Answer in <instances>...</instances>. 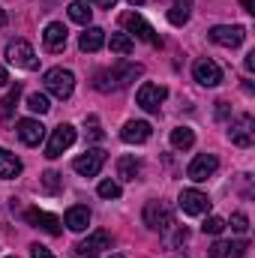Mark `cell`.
Returning a JSON list of instances; mask_svg holds the SVG:
<instances>
[{
  "mask_svg": "<svg viewBox=\"0 0 255 258\" xmlns=\"http://www.w3.org/2000/svg\"><path fill=\"white\" fill-rule=\"evenodd\" d=\"M96 192L102 195V198H120V183H114V180H102Z\"/></svg>",
  "mask_w": 255,
  "mask_h": 258,
  "instance_id": "obj_33",
  "label": "cell"
},
{
  "mask_svg": "<svg viewBox=\"0 0 255 258\" xmlns=\"http://www.w3.org/2000/svg\"><path fill=\"white\" fill-rule=\"evenodd\" d=\"M63 222H66V228H69V231H84V228L90 225V210H87L84 204H75V207H69V210H66Z\"/></svg>",
  "mask_w": 255,
  "mask_h": 258,
  "instance_id": "obj_21",
  "label": "cell"
},
{
  "mask_svg": "<svg viewBox=\"0 0 255 258\" xmlns=\"http://www.w3.org/2000/svg\"><path fill=\"white\" fill-rule=\"evenodd\" d=\"M231 228H234L237 234H246V231H249V219H246V213H231Z\"/></svg>",
  "mask_w": 255,
  "mask_h": 258,
  "instance_id": "obj_34",
  "label": "cell"
},
{
  "mask_svg": "<svg viewBox=\"0 0 255 258\" xmlns=\"http://www.w3.org/2000/svg\"><path fill=\"white\" fill-rule=\"evenodd\" d=\"M243 9L246 12H255V0H243Z\"/></svg>",
  "mask_w": 255,
  "mask_h": 258,
  "instance_id": "obj_40",
  "label": "cell"
},
{
  "mask_svg": "<svg viewBox=\"0 0 255 258\" xmlns=\"http://www.w3.org/2000/svg\"><path fill=\"white\" fill-rule=\"evenodd\" d=\"M87 3H93V6H99V9H111L117 0H87Z\"/></svg>",
  "mask_w": 255,
  "mask_h": 258,
  "instance_id": "obj_38",
  "label": "cell"
},
{
  "mask_svg": "<svg viewBox=\"0 0 255 258\" xmlns=\"http://www.w3.org/2000/svg\"><path fill=\"white\" fill-rule=\"evenodd\" d=\"M60 189H63V177H60L57 171H45V174H42V192L57 195Z\"/></svg>",
  "mask_w": 255,
  "mask_h": 258,
  "instance_id": "obj_28",
  "label": "cell"
},
{
  "mask_svg": "<svg viewBox=\"0 0 255 258\" xmlns=\"http://www.w3.org/2000/svg\"><path fill=\"white\" fill-rule=\"evenodd\" d=\"M144 75V66L141 63H129V60H117L111 69H99L96 72V90L99 93H111V90H123L129 87L135 78Z\"/></svg>",
  "mask_w": 255,
  "mask_h": 258,
  "instance_id": "obj_1",
  "label": "cell"
},
{
  "mask_svg": "<svg viewBox=\"0 0 255 258\" xmlns=\"http://www.w3.org/2000/svg\"><path fill=\"white\" fill-rule=\"evenodd\" d=\"M216 168H219V159H216L213 153H198V156H195V159L189 162L186 174H189V180L201 183V180L213 177V174H216Z\"/></svg>",
  "mask_w": 255,
  "mask_h": 258,
  "instance_id": "obj_13",
  "label": "cell"
},
{
  "mask_svg": "<svg viewBox=\"0 0 255 258\" xmlns=\"http://www.w3.org/2000/svg\"><path fill=\"white\" fill-rule=\"evenodd\" d=\"M111 258H126V255H117V252H114V255H111Z\"/></svg>",
  "mask_w": 255,
  "mask_h": 258,
  "instance_id": "obj_44",
  "label": "cell"
},
{
  "mask_svg": "<svg viewBox=\"0 0 255 258\" xmlns=\"http://www.w3.org/2000/svg\"><path fill=\"white\" fill-rule=\"evenodd\" d=\"M189 9H192V0H174V6L168 9V21L174 27H183L189 21Z\"/></svg>",
  "mask_w": 255,
  "mask_h": 258,
  "instance_id": "obj_25",
  "label": "cell"
},
{
  "mask_svg": "<svg viewBox=\"0 0 255 258\" xmlns=\"http://www.w3.org/2000/svg\"><path fill=\"white\" fill-rule=\"evenodd\" d=\"M228 138H231V144H237V147H252V141H255L252 114H237V117H231V120H228Z\"/></svg>",
  "mask_w": 255,
  "mask_h": 258,
  "instance_id": "obj_5",
  "label": "cell"
},
{
  "mask_svg": "<svg viewBox=\"0 0 255 258\" xmlns=\"http://www.w3.org/2000/svg\"><path fill=\"white\" fill-rule=\"evenodd\" d=\"M27 108L36 111V114H45L51 105H48V96H45V93H30V96H27Z\"/></svg>",
  "mask_w": 255,
  "mask_h": 258,
  "instance_id": "obj_30",
  "label": "cell"
},
{
  "mask_svg": "<svg viewBox=\"0 0 255 258\" xmlns=\"http://www.w3.org/2000/svg\"><path fill=\"white\" fill-rule=\"evenodd\" d=\"M165 96H168V90H165L162 84L144 81V84L138 87V93H135V102H138V105H141L144 111H150V114H159V108H162Z\"/></svg>",
  "mask_w": 255,
  "mask_h": 258,
  "instance_id": "obj_7",
  "label": "cell"
},
{
  "mask_svg": "<svg viewBox=\"0 0 255 258\" xmlns=\"http://www.w3.org/2000/svg\"><path fill=\"white\" fill-rule=\"evenodd\" d=\"M105 45V30L102 27H84V33L78 36V48L84 51V54H93V51H99Z\"/></svg>",
  "mask_w": 255,
  "mask_h": 258,
  "instance_id": "obj_20",
  "label": "cell"
},
{
  "mask_svg": "<svg viewBox=\"0 0 255 258\" xmlns=\"http://www.w3.org/2000/svg\"><path fill=\"white\" fill-rule=\"evenodd\" d=\"M177 204H180V210L186 216H204L210 210V198L201 192V189H183L180 198H177Z\"/></svg>",
  "mask_w": 255,
  "mask_h": 258,
  "instance_id": "obj_12",
  "label": "cell"
},
{
  "mask_svg": "<svg viewBox=\"0 0 255 258\" xmlns=\"http://www.w3.org/2000/svg\"><path fill=\"white\" fill-rule=\"evenodd\" d=\"M18 96H21V84L9 87V93H6V99H3V120H12V108H15Z\"/></svg>",
  "mask_w": 255,
  "mask_h": 258,
  "instance_id": "obj_29",
  "label": "cell"
},
{
  "mask_svg": "<svg viewBox=\"0 0 255 258\" xmlns=\"http://www.w3.org/2000/svg\"><path fill=\"white\" fill-rule=\"evenodd\" d=\"M138 174H141V162L135 156H120L117 159V177L120 180H138Z\"/></svg>",
  "mask_w": 255,
  "mask_h": 258,
  "instance_id": "obj_24",
  "label": "cell"
},
{
  "mask_svg": "<svg viewBox=\"0 0 255 258\" xmlns=\"http://www.w3.org/2000/svg\"><path fill=\"white\" fill-rule=\"evenodd\" d=\"M102 249H111V234L99 228V231H93L87 240H81V243L75 246V255L78 258H99Z\"/></svg>",
  "mask_w": 255,
  "mask_h": 258,
  "instance_id": "obj_11",
  "label": "cell"
},
{
  "mask_svg": "<svg viewBox=\"0 0 255 258\" xmlns=\"http://www.w3.org/2000/svg\"><path fill=\"white\" fill-rule=\"evenodd\" d=\"M66 9H69V18H72L75 24H81V27H90V18H93V9H90V3H84V0H72Z\"/></svg>",
  "mask_w": 255,
  "mask_h": 258,
  "instance_id": "obj_23",
  "label": "cell"
},
{
  "mask_svg": "<svg viewBox=\"0 0 255 258\" xmlns=\"http://www.w3.org/2000/svg\"><path fill=\"white\" fill-rule=\"evenodd\" d=\"M129 3H132V6H141V3H144V0H129Z\"/></svg>",
  "mask_w": 255,
  "mask_h": 258,
  "instance_id": "obj_43",
  "label": "cell"
},
{
  "mask_svg": "<svg viewBox=\"0 0 255 258\" xmlns=\"http://www.w3.org/2000/svg\"><path fill=\"white\" fill-rule=\"evenodd\" d=\"M6 81H9V75H6V69H3V66H0V87H3V84H6Z\"/></svg>",
  "mask_w": 255,
  "mask_h": 258,
  "instance_id": "obj_41",
  "label": "cell"
},
{
  "mask_svg": "<svg viewBox=\"0 0 255 258\" xmlns=\"http://www.w3.org/2000/svg\"><path fill=\"white\" fill-rule=\"evenodd\" d=\"M222 228H225V219L222 216H207L204 225H201L204 234H222Z\"/></svg>",
  "mask_w": 255,
  "mask_h": 258,
  "instance_id": "obj_32",
  "label": "cell"
},
{
  "mask_svg": "<svg viewBox=\"0 0 255 258\" xmlns=\"http://www.w3.org/2000/svg\"><path fill=\"white\" fill-rule=\"evenodd\" d=\"M186 240H189V231H186V225H183V228L174 231V237H168V246H180V243H186Z\"/></svg>",
  "mask_w": 255,
  "mask_h": 258,
  "instance_id": "obj_35",
  "label": "cell"
},
{
  "mask_svg": "<svg viewBox=\"0 0 255 258\" xmlns=\"http://www.w3.org/2000/svg\"><path fill=\"white\" fill-rule=\"evenodd\" d=\"M84 126H87V138H90V141H102V138H105V132L99 129V117H96V114H90V117L84 120Z\"/></svg>",
  "mask_w": 255,
  "mask_h": 258,
  "instance_id": "obj_31",
  "label": "cell"
},
{
  "mask_svg": "<svg viewBox=\"0 0 255 258\" xmlns=\"http://www.w3.org/2000/svg\"><path fill=\"white\" fill-rule=\"evenodd\" d=\"M243 66H246L249 72L255 69V51H249V54H246V60H243Z\"/></svg>",
  "mask_w": 255,
  "mask_h": 258,
  "instance_id": "obj_39",
  "label": "cell"
},
{
  "mask_svg": "<svg viewBox=\"0 0 255 258\" xmlns=\"http://www.w3.org/2000/svg\"><path fill=\"white\" fill-rule=\"evenodd\" d=\"M72 144H75V126L60 123L57 129H51V138L45 144V156L48 159H57V156H63V150H69Z\"/></svg>",
  "mask_w": 255,
  "mask_h": 258,
  "instance_id": "obj_9",
  "label": "cell"
},
{
  "mask_svg": "<svg viewBox=\"0 0 255 258\" xmlns=\"http://www.w3.org/2000/svg\"><path fill=\"white\" fill-rule=\"evenodd\" d=\"M150 123L147 120H126V126L120 129V138L126 141V144H144L147 138H150Z\"/></svg>",
  "mask_w": 255,
  "mask_h": 258,
  "instance_id": "obj_19",
  "label": "cell"
},
{
  "mask_svg": "<svg viewBox=\"0 0 255 258\" xmlns=\"http://www.w3.org/2000/svg\"><path fill=\"white\" fill-rule=\"evenodd\" d=\"M207 36H210V42H216L222 48H237L246 39V27L243 24H216V27H210Z\"/></svg>",
  "mask_w": 255,
  "mask_h": 258,
  "instance_id": "obj_6",
  "label": "cell"
},
{
  "mask_svg": "<svg viewBox=\"0 0 255 258\" xmlns=\"http://www.w3.org/2000/svg\"><path fill=\"white\" fill-rule=\"evenodd\" d=\"M192 75H195V81L201 84V87H216L219 81H222V69L216 60H210V57H201V60H195L192 66Z\"/></svg>",
  "mask_w": 255,
  "mask_h": 258,
  "instance_id": "obj_14",
  "label": "cell"
},
{
  "mask_svg": "<svg viewBox=\"0 0 255 258\" xmlns=\"http://www.w3.org/2000/svg\"><path fill=\"white\" fill-rule=\"evenodd\" d=\"M102 165H105V150H99V147L81 153V156L72 162V168H75L81 177H96V174L102 171Z\"/></svg>",
  "mask_w": 255,
  "mask_h": 258,
  "instance_id": "obj_10",
  "label": "cell"
},
{
  "mask_svg": "<svg viewBox=\"0 0 255 258\" xmlns=\"http://www.w3.org/2000/svg\"><path fill=\"white\" fill-rule=\"evenodd\" d=\"M3 24H6V12L0 9V27H3Z\"/></svg>",
  "mask_w": 255,
  "mask_h": 258,
  "instance_id": "obj_42",
  "label": "cell"
},
{
  "mask_svg": "<svg viewBox=\"0 0 255 258\" xmlns=\"http://www.w3.org/2000/svg\"><path fill=\"white\" fill-rule=\"evenodd\" d=\"M192 144H195V132H192L189 126L171 129V147H174V150H189Z\"/></svg>",
  "mask_w": 255,
  "mask_h": 258,
  "instance_id": "obj_26",
  "label": "cell"
},
{
  "mask_svg": "<svg viewBox=\"0 0 255 258\" xmlns=\"http://www.w3.org/2000/svg\"><path fill=\"white\" fill-rule=\"evenodd\" d=\"M12 258H15V255H12Z\"/></svg>",
  "mask_w": 255,
  "mask_h": 258,
  "instance_id": "obj_45",
  "label": "cell"
},
{
  "mask_svg": "<svg viewBox=\"0 0 255 258\" xmlns=\"http://www.w3.org/2000/svg\"><path fill=\"white\" fill-rule=\"evenodd\" d=\"M45 90H48L51 96H57V99H69L72 90H75V75H72L69 69H63V66L48 69V72H45Z\"/></svg>",
  "mask_w": 255,
  "mask_h": 258,
  "instance_id": "obj_3",
  "label": "cell"
},
{
  "mask_svg": "<svg viewBox=\"0 0 255 258\" xmlns=\"http://www.w3.org/2000/svg\"><path fill=\"white\" fill-rule=\"evenodd\" d=\"M42 42H45V51H51V54L63 51L66 48V27L60 21H51L45 27V33H42Z\"/></svg>",
  "mask_w": 255,
  "mask_h": 258,
  "instance_id": "obj_18",
  "label": "cell"
},
{
  "mask_svg": "<svg viewBox=\"0 0 255 258\" xmlns=\"http://www.w3.org/2000/svg\"><path fill=\"white\" fill-rule=\"evenodd\" d=\"M216 117H219V120H228V102H225V99L216 102Z\"/></svg>",
  "mask_w": 255,
  "mask_h": 258,
  "instance_id": "obj_37",
  "label": "cell"
},
{
  "mask_svg": "<svg viewBox=\"0 0 255 258\" xmlns=\"http://www.w3.org/2000/svg\"><path fill=\"white\" fill-rule=\"evenodd\" d=\"M21 159L15 156V153H9L6 147H0V177L3 180H15L18 174H21Z\"/></svg>",
  "mask_w": 255,
  "mask_h": 258,
  "instance_id": "obj_22",
  "label": "cell"
},
{
  "mask_svg": "<svg viewBox=\"0 0 255 258\" xmlns=\"http://www.w3.org/2000/svg\"><path fill=\"white\" fill-rule=\"evenodd\" d=\"M30 258H54L48 252V246H42V243H33L30 246Z\"/></svg>",
  "mask_w": 255,
  "mask_h": 258,
  "instance_id": "obj_36",
  "label": "cell"
},
{
  "mask_svg": "<svg viewBox=\"0 0 255 258\" xmlns=\"http://www.w3.org/2000/svg\"><path fill=\"white\" fill-rule=\"evenodd\" d=\"M24 219L33 225V228H42V231H48V234H60L63 231V222L57 219V216H51V213H45V210H36V207H30L27 213H24Z\"/></svg>",
  "mask_w": 255,
  "mask_h": 258,
  "instance_id": "obj_15",
  "label": "cell"
},
{
  "mask_svg": "<svg viewBox=\"0 0 255 258\" xmlns=\"http://www.w3.org/2000/svg\"><path fill=\"white\" fill-rule=\"evenodd\" d=\"M6 60L12 66H18V69H39L36 51H33L30 42H24V39H12V42L6 45Z\"/></svg>",
  "mask_w": 255,
  "mask_h": 258,
  "instance_id": "obj_4",
  "label": "cell"
},
{
  "mask_svg": "<svg viewBox=\"0 0 255 258\" xmlns=\"http://www.w3.org/2000/svg\"><path fill=\"white\" fill-rule=\"evenodd\" d=\"M249 249L246 240H216L210 246V258H243Z\"/></svg>",
  "mask_w": 255,
  "mask_h": 258,
  "instance_id": "obj_16",
  "label": "cell"
},
{
  "mask_svg": "<svg viewBox=\"0 0 255 258\" xmlns=\"http://www.w3.org/2000/svg\"><path fill=\"white\" fill-rule=\"evenodd\" d=\"M120 24L126 27L129 33H135L141 42H147V45H153V48H159V45H162V36H159V33H156V30H153L141 15H138V12H126V15L120 18Z\"/></svg>",
  "mask_w": 255,
  "mask_h": 258,
  "instance_id": "obj_8",
  "label": "cell"
},
{
  "mask_svg": "<svg viewBox=\"0 0 255 258\" xmlns=\"http://www.w3.org/2000/svg\"><path fill=\"white\" fill-rule=\"evenodd\" d=\"M18 138H21L27 147H36V144L45 138V126H42L39 120H33V117H24V120H18Z\"/></svg>",
  "mask_w": 255,
  "mask_h": 258,
  "instance_id": "obj_17",
  "label": "cell"
},
{
  "mask_svg": "<svg viewBox=\"0 0 255 258\" xmlns=\"http://www.w3.org/2000/svg\"><path fill=\"white\" fill-rule=\"evenodd\" d=\"M144 225H147L150 231L168 234V231L174 228V210H171V204H165V201H159V198L147 201V204H144Z\"/></svg>",
  "mask_w": 255,
  "mask_h": 258,
  "instance_id": "obj_2",
  "label": "cell"
},
{
  "mask_svg": "<svg viewBox=\"0 0 255 258\" xmlns=\"http://www.w3.org/2000/svg\"><path fill=\"white\" fill-rule=\"evenodd\" d=\"M108 45H111V51H114V54H132V48H135V42H132V36H129V33H111Z\"/></svg>",
  "mask_w": 255,
  "mask_h": 258,
  "instance_id": "obj_27",
  "label": "cell"
}]
</instances>
